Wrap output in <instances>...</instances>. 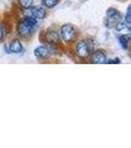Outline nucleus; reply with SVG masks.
<instances>
[{
  "instance_id": "f257e3e1",
  "label": "nucleus",
  "mask_w": 131,
  "mask_h": 148,
  "mask_svg": "<svg viewBox=\"0 0 131 148\" xmlns=\"http://www.w3.org/2000/svg\"><path fill=\"white\" fill-rule=\"evenodd\" d=\"M75 54L81 59H88L94 51V42L92 40H80L76 42Z\"/></svg>"
},
{
  "instance_id": "f03ea898",
  "label": "nucleus",
  "mask_w": 131,
  "mask_h": 148,
  "mask_svg": "<svg viewBox=\"0 0 131 148\" xmlns=\"http://www.w3.org/2000/svg\"><path fill=\"white\" fill-rule=\"evenodd\" d=\"M58 34L59 37H60V40L63 42H65V44H72L77 39L78 32L72 24L67 23L61 26Z\"/></svg>"
},
{
  "instance_id": "7ed1b4c3",
  "label": "nucleus",
  "mask_w": 131,
  "mask_h": 148,
  "mask_svg": "<svg viewBox=\"0 0 131 148\" xmlns=\"http://www.w3.org/2000/svg\"><path fill=\"white\" fill-rule=\"evenodd\" d=\"M44 40L47 45H56L60 42L59 34L53 29H47L44 32Z\"/></svg>"
},
{
  "instance_id": "20e7f679",
  "label": "nucleus",
  "mask_w": 131,
  "mask_h": 148,
  "mask_svg": "<svg viewBox=\"0 0 131 148\" xmlns=\"http://www.w3.org/2000/svg\"><path fill=\"white\" fill-rule=\"evenodd\" d=\"M35 32V28L29 26L28 24H26L24 21H21V22L18 23L17 25V33L19 34V36L22 38H30L31 36H33Z\"/></svg>"
},
{
  "instance_id": "39448f33",
  "label": "nucleus",
  "mask_w": 131,
  "mask_h": 148,
  "mask_svg": "<svg viewBox=\"0 0 131 148\" xmlns=\"http://www.w3.org/2000/svg\"><path fill=\"white\" fill-rule=\"evenodd\" d=\"M90 61L91 63L94 64H106V54L104 53L103 51L101 49H98V51H94L90 56Z\"/></svg>"
},
{
  "instance_id": "423d86ee",
  "label": "nucleus",
  "mask_w": 131,
  "mask_h": 148,
  "mask_svg": "<svg viewBox=\"0 0 131 148\" xmlns=\"http://www.w3.org/2000/svg\"><path fill=\"white\" fill-rule=\"evenodd\" d=\"M50 51H49L48 47L46 45H42V46L37 47L34 49V56L37 57L38 59H42V60H44V59L48 58L50 56Z\"/></svg>"
},
{
  "instance_id": "0eeeda50",
  "label": "nucleus",
  "mask_w": 131,
  "mask_h": 148,
  "mask_svg": "<svg viewBox=\"0 0 131 148\" xmlns=\"http://www.w3.org/2000/svg\"><path fill=\"white\" fill-rule=\"evenodd\" d=\"M122 19V15L117 9L108 8L106 10V20L108 23H116Z\"/></svg>"
},
{
  "instance_id": "6e6552de",
  "label": "nucleus",
  "mask_w": 131,
  "mask_h": 148,
  "mask_svg": "<svg viewBox=\"0 0 131 148\" xmlns=\"http://www.w3.org/2000/svg\"><path fill=\"white\" fill-rule=\"evenodd\" d=\"M31 15L38 20H42L46 17V10L44 6H32L30 8Z\"/></svg>"
},
{
  "instance_id": "1a4fd4ad",
  "label": "nucleus",
  "mask_w": 131,
  "mask_h": 148,
  "mask_svg": "<svg viewBox=\"0 0 131 148\" xmlns=\"http://www.w3.org/2000/svg\"><path fill=\"white\" fill-rule=\"evenodd\" d=\"M8 49L10 51L11 53H15V54H19L23 51L24 49V47H23V44L20 40L18 39H15L13 40L10 44L8 45Z\"/></svg>"
},
{
  "instance_id": "9d476101",
  "label": "nucleus",
  "mask_w": 131,
  "mask_h": 148,
  "mask_svg": "<svg viewBox=\"0 0 131 148\" xmlns=\"http://www.w3.org/2000/svg\"><path fill=\"white\" fill-rule=\"evenodd\" d=\"M131 40V36L130 33H127L125 35H122L118 38V42H119L121 49H123L124 51H127L128 49V46H129V42Z\"/></svg>"
},
{
  "instance_id": "9b49d317",
  "label": "nucleus",
  "mask_w": 131,
  "mask_h": 148,
  "mask_svg": "<svg viewBox=\"0 0 131 148\" xmlns=\"http://www.w3.org/2000/svg\"><path fill=\"white\" fill-rule=\"evenodd\" d=\"M114 30H115L116 32H119V33L125 32V31L130 32L131 27H130V25H128V24L125 23L124 20H120L115 23V25H114Z\"/></svg>"
},
{
  "instance_id": "f8f14e48",
  "label": "nucleus",
  "mask_w": 131,
  "mask_h": 148,
  "mask_svg": "<svg viewBox=\"0 0 131 148\" xmlns=\"http://www.w3.org/2000/svg\"><path fill=\"white\" fill-rule=\"evenodd\" d=\"M22 21H24L26 24H28L29 26H31V27H35V26L38 25V19H35V17H33L32 15L30 16H26V17H24V19Z\"/></svg>"
},
{
  "instance_id": "ddd939ff",
  "label": "nucleus",
  "mask_w": 131,
  "mask_h": 148,
  "mask_svg": "<svg viewBox=\"0 0 131 148\" xmlns=\"http://www.w3.org/2000/svg\"><path fill=\"white\" fill-rule=\"evenodd\" d=\"M59 3V0H42V4L44 8H53Z\"/></svg>"
},
{
  "instance_id": "4468645a",
  "label": "nucleus",
  "mask_w": 131,
  "mask_h": 148,
  "mask_svg": "<svg viewBox=\"0 0 131 148\" xmlns=\"http://www.w3.org/2000/svg\"><path fill=\"white\" fill-rule=\"evenodd\" d=\"M18 3L24 9H30L34 4V0H18Z\"/></svg>"
},
{
  "instance_id": "2eb2a0df",
  "label": "nucleus",
  "mask_w": 131,
  "mask_h": 148,
  "mask_svg": "<svg viewBox=\"0 0 131 148\" xmlns=\"http://www.w3.org/2000/svg\"><path fill=\"white\" fill-rule=\"evenodd\" d=\"M124 21L126 24L131 25V6L130 5L127 7V10H126V14H125V17H124Z\"/></svg>"
},
{
  "instance_id": "dca6fc26",
  "label": "nucleus",
  "mask_w": 131,
  "mask_h": 148,
  "mask_svg": "<svg viewBox=\"0 0 131 148\" xmlns=\"http://www.w3.org/2000/svg\"><path fill=\"white\" fill-rule=\"evenodd\" d=\"M108 64H120L121 63V60L118 57H115L114 59H106V62Z\"/></svg>"
},
{
  "instance_id": "f3484780",
  "label": "nucleus",
  "mask_w": 131,
  "mask_h": 148,
  "mask_svg": "<svg viewBox=\"0 0 131 148\" xmlns=\"http://www.w3.org/2000/svg\"><path fill=\"white\" fill-rule=\"evenodd\" d=\"M4 36H5V34H4V28H3V26L0 24V40H2L4 39Z\"/></svg>"
},
{
  "instance_id": "a211bd4d",
  "label": "nucleus",
  "mask_w": 131,
  "mask_h": 148,
  "mask_svg": "<svg viewBox=\"0 0 131 148\" xmlns=\"http://www.w3.org/2000/svg\"><path fill=\"white\" fill-rule=\"evenodd\" d=\"M4 51H5L6 53H8V54L11 53L10 51H9V49H8V46H6V45H5V47H4Z\"/></svg>"
}]
</instances>
